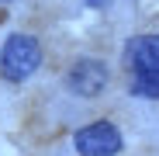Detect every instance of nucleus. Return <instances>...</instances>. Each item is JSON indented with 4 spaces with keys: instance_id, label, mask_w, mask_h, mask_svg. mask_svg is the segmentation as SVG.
<instances>
[{
    "instance_id": "obj_5",
    "label": "nucleus",
    "mask_w": 159,
    "mask_h": 156,
    "mask_svg": "<svg viewBox=\"0 0 159 156\" xmlns=\"http://www.w3.org/2000/svg\"><path fill=\"white\" fill-rule=\"evenodd\" d=\"M128 90L135 97H149V101H159V69L156 73H142L128 83Z\"/></svg>"
},
{
    "instance_id": "obj_4",
    "label": "nucleus",
    "mask_w": 159,
    "mask_h": 156,
    "mask_svg": "<svg viewBox=\"0 0 159 156\" xmlns=\"http://www.w3.org/2000/svg\"><path fill=\"white\" fill-rule=\"evenodd\" d=\"M125 66L142 76V73H156L159 69V35H139L125 45Z\"/></svg>"
},
{
    "instance_id": "obj_2",
    "label": "nucleus",
    "mask_w": 159,
    "mask_h": 156,
    "mask_svg": "<svg viewBox=\"0 0 159 156\" xmlns=\"http://www.w3.org/2000/svg\"><path fill=\"white\" fill-rule=\"evenodd\" d=\"M76 153L80 156H118L121 153V132L111 121H93L76 132Z\"/></svg>"
},
{
    "instance_id": "obj_6",
    "label": "nucleus",
    "mask_w": 159,
    "mask_h": 156,
    "mask_svg": "<svg viewBox=\"0 0 159 156\" xmlns=\"http://www.w3.org/2000/svg\"><path fill=\"white\" fill-rule=\"evenodd\" d=\"M90 4H97V0H90Z\"/></svg>"
},
{
    "instance_id": "obj_3",
    "label": "nucleus",
    "mask_w": 159,
    "mask_h": 156,
    "mask_svg": "<svg viewBox=\"0 0 159 156\" xmlns=\"http://www.w3.org/2000/svg\"><path fill=\"white\" fill-rule=\"evenodd\" d=\"M66 87L76 97H97L104 87H107V66H104L100 59H80L66 73Z\"/></svg>"
},
{
    "instance_id": "obj_1",
    "label": "nucleus",
    "mask_w": 159,
    "mask_h": 156,
    "mask_svg": "<svg viewBox=\"0 0 159 156\" xmlns=\"http://www.w3.org/2000/svg\"><path fill=\"white\" fill-rule=\"evenodd\" d=\"M42 66V45L31 35H11L0 49V73L11 83H24Z\"/></svg>"
}]
</instances>
